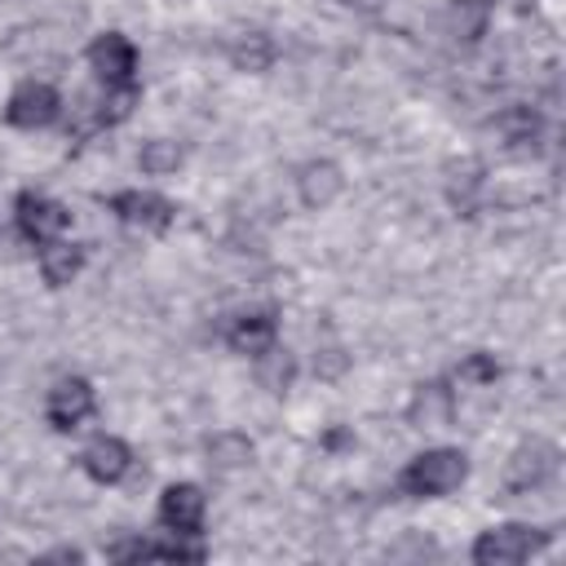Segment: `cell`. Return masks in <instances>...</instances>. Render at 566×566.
Here are the masks:
<instances>
[{"label": "cell", "instance_id": "obj_23", "mask_svg": "<svg viewBox=\"0 0 566 566\" xmlns=\"http://www.w3.org/2000/svg\"><path fill=\"white\" fill-rule=\"evenodd\" d=\"M340 4H345V9H363V13H371L380 0H340Z\"/></svg>", "mask_w": 566, "mask_h": 566}, {"label": "cell", "instance_id": "obj_7", "mask_svg": "<svg viewBox=\"0 0 566 566\" xmlns=\"http://www.w3.org/2000/svg\"><path fill=\"white\" fill-rule=\"evenodd\" d=\"M159 522L177 535H195L199 522H203V491L195 482H172L159 495Z\"/></svg>", "mask_w": 566, "mask_h": 566}, {"label": "cell", "instance_id": "obj_14", "mask_svg": "<svg viewBox=\"0 0 566 566\" xmlns=\"http://www.w3.org/2000/svg\"><path fill=\"white\" fill-rule=\"evenodd\" d=\"M80 261H84V252L75 248V243H44L40 248V274L53 283V287H62V283H71L75 279V270H80Z\"/></svg>", "mask_w": 566, "mask_h": 566}, {"label": "cell", "instance_id": "obj_9", "mask_svg": "<svg viewBox=\"0 0 566 566\" xmlns=\"http://www.w3.org/2000/svg\"><path fill=\"white\" fill-rule=\"evenodd\" d=\"M111 208L119 221L142 226V230H164L172 221V203L164 195H150V190H124L111 199Z\"/></svg>", "mask_w": 566, "mask_h": 566}, {"label": "cell", "instance_id": "obj_22", "mask_svg": "<svg viewBox=\"0 0 566 566\" xmlns=\"http://www.w3.org/2000/svg\"><path fill=\"white\" fill-rule=\"evenodd\" d=\"M495 371H500V367H495L486 354H473V358L460 367V376H473V380H495Z\"/></svg>", "mask_w": 566, "mask_h": 566}, {"label": "cell", "instance_id": "obj_3", "mask_svg": "<svg viewBox=\"0 0 566 566\" xmlns=\"http://www.w3.org/2000/svg\"><path fill=\"white\" fill-rule=\"evenodd\" d=\"M57 93L49 88V84H40V80H27V84H18L13 93H9V106H4V119L13 124V128H44V124H53L57 119Z\"/></svg>", "mask_w": 566, "mask_h": 566}, {"label": "cell", "instance_id": "obj_10", "mask_svg": "<svg viewBox=\"0 0 566 566\" xmlns=\"http://www.w3.org/2000/svg\"><path fill=\"white\" fill-rule=\"evenodd\" d=\"M80 464H84V473H88L93 482H119V478L128 473L133 455H128V447H124L119 438H93V442L84 447Z\"/></svg>", "mask_w": 566, "mask_h": 566}, {"label": "cell", "instance_id": "obj_5", "mask_svg": "<svg viewBox=\"0 0 566 566\" xmlns=\"http://www.w3.org/2000/svg\"><path fill=\"white\" fill-rule=\"evenodd\" d=\"M66 208L62 203H53V199H44V195H35V190H27V195H18V230L31 239V243H53L62 230H66Z\"/></svg>", "mask_w": 566, "mask_h": 566}, {"label": "cell", "instance_id": "obj_11", "mask_svg": "<svg viewBox=\"0 0 566 566\" xmlns=\"http://www.w3.org/2000/svg\"><path fill=\"white\" fill-rule=\"evenodd\" d=\"M296 190H301V203L305 208H327L340 195V168L327 164V159H310L296 172Z\"/></svg>", "mask_w": 566, "mask_h": 566}, {"label": "cell", "instance_id": "obj_4", "mask_svg": "<svg viewBox=\"0 0 566 566\" xmlns=\"http://www.w3.org/2000/svg\"><path fill=\"white\" fill-rule=\"evenodd\" d=\"M49 424L53 429H80L88 416H93V385L88 380H80V376H66V380H57L53 389H49Z\"/></svg>", "mask_w": 566, "mask_h": 566}, {"label": "cell", "instance_id": "obj_1", "mask_svg": "<svg viewBox=\"0 0 566 566\" xmlns=\"http://www.w3.org/2000/svg\"><path fill=\"white\" fill-rule=\"evenodd\" d=\"M464 478H469V460L460 451H451V447H438V451L416 455L402 469V491L407 495H420V500H433V495L455 491Z\"/></svg>", "mask_w": 566, "mask_h": 566}, {"label": "cell", "instance_id": "obj_12", "mask_svg": "<svg viewBox=\"0 0 566 566\" xmlns=\"http://www.w3.org/2000/svg\"><path fill=\"white\" fill-rule=\"evenodd\" d=\"M226 340H230V349H234V354L261 358V354L274 345V318H270L265 310H256V314H239V318L230 323Z\"/></svg>", "mask_w": 566, "mask_h": 566}, {"label": "cell", "instance_id": "obj_16", "mask_svg": "<svg viewBox=\"0 0 566 566\" xmlns=\"http://www.w3.org/2000/svg\"><path fill=\"white\" fill-rule=\"evenodd\" d=\"M495 133L509 142V146H531L539 137V115L531 106H509L495 115Z\"/></svg>", "mask_w": 566, "mask_h": 566}, {"label": "cell", "instance_id": "obj_2", "mask_svg": "<svg viewBox=\"0 0 566 566\" xmlns=\"http://www.w3.org/2000/svg\"><path fill=\"white\" fill-rule=\"evenodd\" d=\"M544 544H548L544 531L509 522V526H491V531L478 535L473 562H478V566H517V562H526L531 553H539Z\"/></svg>", "mask_w": 566, "mask_h": 566}, {"label": "cell", "instance_id": "obj_15", "mask_svg": "<svg viewBox=\"0 0 566 566\" xmlns=\"http://www.w3.org/2000/svg\"><path fill=\"white\" fill-rule=\"evenodd\" d=\"M230 62H234L239 71H270V62H274V40L261 35V31H248V35H239V40L230 44Z\"/></svg>", "mask_w": 566, "mask_h": 566}, {"label": "cell", "instance_id": "obj_20", "mask_svg": "<svg viewBox=\"0 0 566 566\" xmlns=\"http://www.w3.org/2000/svg\"><path fill=\"white\" fill-rule=\"evenodd\" d=\"M106 88H111V93L102 97V119L115 124V119H124L128 106L137 102V88H133V84H106Z\"/></svg>", "mask_w": 566, "mask_h": 566}, {"label": "cell", "instance_id": "obj_13", "mask_svg": "<svg viewBox=\"0 0 566 566\" xmlns=\"http://www.w3.org/2000/svg\"><path fill=\"white\" fill-rule=\"evenodd\" d=\"M486 22H491V4L486 0H451V9H447V31L460 44L482 40L486 35Z\"/></svg>", "mask_w": 566, "mask_h": 566}, {"label": "cell", "instance_id": "obj_17", "mask_svg": "<svg viewBox=\"0 0 566 566\" xmlns=\"http://www.w3.org/2000/svg\"><path fill=\"white\" fill-rule=\"evenodd\" d=\"M478 190H482V168L473 164V159H460V164H451L447 168V199L455 203V208H473V199H478Z\"/></svg>", "mask_w": 566, "mask_h": 566}, {"label": "cell", "instance_id": "obj_6", "mask_svg": "<svg viewBox=\"0 0 566 566\" xmlns=\"http://www.w3.org/2000/svg\"><path fill=\"white\" fill-rule=\"evenodd\" d=\"M88 62L93 71L106 80V84H133V66H137V49L119 35V31H106L88 44Z\"/></svg>", "mask_w": 566, "mask_h": 566}, {"label": "cell", "instance_id": "obj_21", "mask_svg": "<svg viewBox=\"0 0 566 566\" xmlns=\"http://www.w3.org/2000/svg\"><path fill=\"white\" fill-rule=\"evenodd\" d=\"M261 358H265V363H261V385H265V389H283V385L292 380V358H287V354H274V349H265Z\"/></svg>", "mask_w": 566, "mask_h": 566}, {"label": "cell", "instance_id": "obj_8", "mask_svg": "<svg viewBox=\"0 0 566 566\" xmlns=\"http://www.w3.org/2000/svg\"><path fill=\"white\" fill-rule=\"evenodd\" d=\"M553 469H557V451H553L548 442H526V447L513 451L504 482H509V491H531V486L548 482Z\"/></svg>", "mask_w": 566, "mask_h": 566}, {"label": "cell", "instance_id": "obj_19", "mask_svg": "<svg viewBox=\"0 0 566 566\" xmlns=\"http://www.w3.org/2000/svg\"><path fill=\"white\" fill-rule=\"evenodd\" d=\"M177 164H181V146L177 142H146L142 146V172L164 177V172H177Z\"/></svg>", "mask_w": 566, "mask_h": 566}, {"label": "cell", "instance_id": "obj_18", "mask_svg": "<svg viewBox=\"0 0 566 566\" xmlns=\"http://www.w3.org/2000/svg\"><path fill=\"white\" fill-rule=\"evenodd\" d=\"M208 455H212V464L217 469H243L248 460H252V442L243 438V433H217L212 442H208Z\"/></svg>", "mask_w": 566, "mask_h": 566}]
</instances>
